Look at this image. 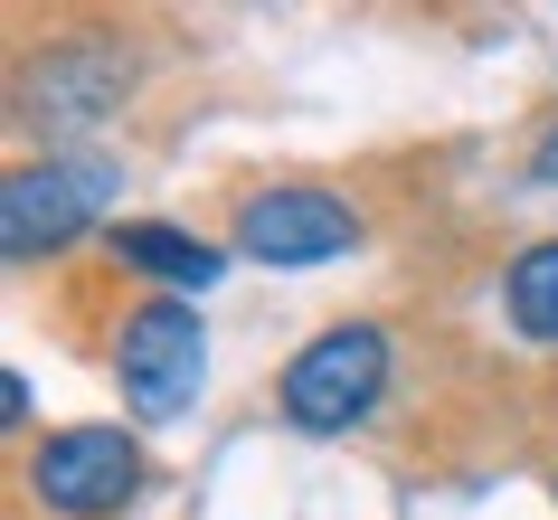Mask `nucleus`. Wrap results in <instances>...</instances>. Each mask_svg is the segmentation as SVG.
<instances>
[{
	"label": "nucleus",
	"instance_id": "f257e3e1",
	"mask_svg": "<svg viewBox=\"0 0 558 520\" xmlns=\"http://www.w3.org/2000/svg\"><path fill=\"white\" fill-rule=\"evenodd\" d=\"M388 378H398V350H388L379 322H331L275 370V407L294 435H351L379 416Z\"/></svg>",
	"mask_w": 558,
	"mask_h": 520
},
{
	"label": "nucleus",
	"instance_id": "f03ea898",
	"mask_svg": "<svg viewBox=\"0 0 558 520\" xmlns=\"http://www.w3.org/2000/svg\"><path fill=\"white\" fill-rule=\"evenodd\" d=\"M114 388L133 407V426H180L208 388V322L180 293H143L114 331Z\"/></svg>",
	"mask_w": 558,
	"mask_h": 520
},
{
	"label": "nucleus",
	"instance_id": "7ed1b4c3",
	"mask_svg": "<svg viewBox=\"0 0 558 520\" xmlns=\"http://www.w3.org/2000/svg\"><path fill=\"white\" fill-rule=\"evenodd\" d=\"M123 171L105 152H48V161H20V171L0 180V246L10 256H58L76 237L114 208Z\"/></svg>",
	"mask_w": 558,
	"mask_h": 520
},
{
	"label": "nucleus",
	"instance_id": "20e7f679",
	"mask_svg": "<svg viewBox=\"0 0 558 520\" xmlns=\"http://www.w3.org/2000/svg\"><path fill=\"white\" fill-rule=\"evenodd\" d=\"M151 455L123 426H48L29 445V501L58 520H114L123 501H143Z\"/></svg>",
	"mask_w": 558,
	"mask_h": 520
},
{
	"label": "nucleus",
	"instance_id": "39448f33",
	"mask_svg": "<svg viewBox=\"0 0 558 520\" xmlns=\"http://www.w3.org/2000/svg\"><path fill=\"white\" fill-rule=\"evenodd\" d=\"M228 237H236V256L275 265V275H303V265L351 256L360 237H369V218L341 190H323V180H275V190H246L236 199Z\"/></svg>",
	"mask_w": 558,
	"mask_h": 520
},
{
	"label": "nucleus",
	"instance_id": "423d86ee",
	"mask_svg": "<svg viewBox=\"0 0 558 520\" xmlns=\"http://www.w3.org/2000/svg\"><path fill=\"white\" fill-rule=\"evenodd\" d=\"M133 105V48L123 38H48L20 58V114L38 133H95Z\"/></svg>",
	"mask_w": 558,
	"mask_h": 520
},
{
	"label": "nucleus",
	"instance_id": "0eeeda50",
	"mask_svg": "<svg viewBox=\"0 0 558 520\" xmlns=\"http://www.w3.org/2000/svg\"><path fill=\"white\" fill-rule=\"evenodd\" d=\"M105 246H114V265H133V275H151L161 293H208L218 275H228V246H208V237H190L180 218H114L105 228Z\"/></svg>",
	"mask_w": 558,
	"mask_h": 520
},
{
	"label": "nucleus",
	"instance_id": "6e6552de",
	"mask_svg": "<svg viewBox=\"0 0 558 520\" xmlns=\"http://www.w3.org/2000/svg\"><path fill=\"white\" fill-rule=\"evenodd\" d=\"M501 313H511L521 341L558 350V237H539V246L511 256V275H501Z\"/></svg>",
	"mask_w": 558,
	"mask_h": 520
},
{
	"label": "nucleus",
	"instance_id": "1a4fd4ad",
	"mask_svg": "<svg viewBox=\"0 0 558 520\" xmlns=\"http://www.w3.org/2000/svg\"><path fill=\"white\" fill-rule=\"evenodd\" d=\"M530 180H539V190H558V123L530 143Z\"/></svg>",
	"mask_w": 558,
	"mask_h": 520
},
{
	"label": "nucleus",
	"instance_id": "9d476101",
	"mask_svg": "<svg viewBox=\"0 0 558 520\" xmlns=\"http://www.w3.org/2000/svg\"><path fill=\"white\" fill-rule=\"evenodd\" d=\"M0 416H10V426H29V378H20V370H0Z\"/></svg>",
	"mask_w": 558,
	"mask_h": 520
}]
</instances>
